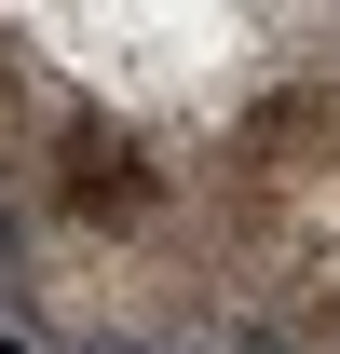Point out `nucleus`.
<instances>
[{
    "instance_id": "f03ea898",
    "label": "nucleus",
    "mask_w": 340,
    "mask_h": 354,
    "mask_svg": "<svg viewBox=\"0 0 340 354\" xmlns=\"http://www.w3.org/2000/svg\"><path fill=\"white\" fill-rule=\"evenodd\" d=\"M28 191H41V232L82 245V259H136V245L177 232V164L123 123V109H55Z\"/></svg>"
},
{
    "instance_id": "7ed1b4c3",
    "label": "nucleus",
    "mask_w": 340,
    "mask_h": 354,
    "mask_svg": "<svg viewBox=\"0 0 340 354\" xmlns=\"http://www.w3.org/2000/svg\"><path fill=\"white\" fill-rule=\"evenodd\" d=\"M41 136H55V109H41V82H28V55L0 41V191L41 177Z\"/></svg>"
},
{
    "instance_id": "f257e3e1",
    "label": "nucleus",
    "mask_w": 340,
    "mask_h": 354,
    "mask_svg": "<svg viewBox=\"0 0 340 354\" xmlns=\"http://www.w3.org/2000/svg\"><path fill=\"white\" fill-rule=\"evenodd\" d=\"M218 272L286 341L340 354V82H272L218 136Z\"/></svg>"
}]
</instances>
